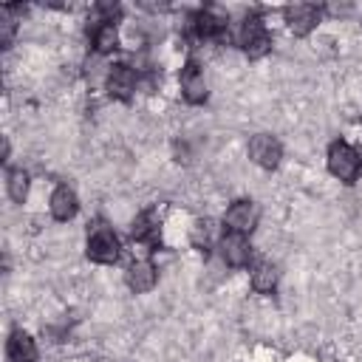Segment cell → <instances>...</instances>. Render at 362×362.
<instances>
[{
    "label": "cell",
    "instance_id": "1",
    "mask_svg": "<svg viewBox=\"0 0 362 362\" xmlns=\"http://www.w3.org/2000/svg\"><path fill=\"white\" fill-rule=\"evenodd\" d=\"M328 170H331L334 178H339L345 184H354L359 178V173H362V158L348 141L337 139L328 147Z\"/></svg>",
    "mask_w": 362,
    "mask_h": 362
},
{
    "label": "cell",
    "instance_id": "2",
    "mask_svg": "<svg viewBox=\"0 0 362 362\" xmlns=\"http://www.w3.org/2000/svg\"><path fill=\"white\" fill-rule=\"evenodd\" d=\"M238 42H240V48H243L252 59H257V57L269 54V48H272V34H269V28H266V23H263L260 17H246V20L240 23Z\"/></svg>",
    "mask_w": 362,
    "mask_h": 362
},
{
    "label": "cell",
    "instance_id": "3",
    "mask_svg": "<svg viewBox=\"0 0 362 362\" xmlns=\"http://www.w3.org/2000/svg\"><path fill=\"white\" fill-rule=\"evenodd\" d=\"M88 257L93 263H116L119 255H122V243H119V235L110 229V226H96L90 235H88Z\"/></svg>",
    "mask_w": 362,
    "mask_h": 362
},
{
    "label": "cell",
    "instance_id": "4",
    "mask_svg": "<svg viewBox=\"0 0 362 362\" xmlns=\"http://www.w3.org/2000/svg\"><path fill=\"white\" fill-rule=\"evenodd\" d=\"M249 158L263 170H274L280 164V158H283V147H280V141L274 136L257 133V136L249 139Z\"/></svg>",
    "mask_w": 362,
    "mask_h": 362
},
{
    "label": "cell",
    "instance_id": "5",
    "mask_svg": "<svg viewBox=\"0 0 362 362\" xmlns=\"http://www.w3.org/2000/svg\"><path fill=\"white\" fill-rule=\"evenodd\" d=\"M223 226H226V232L249 235V232L257 226V206H255L252 201H246V198L235 201V204L226 209V215H223Z\"/></svg>",
    "mask_w": 362,
    "mask_h": 362
},
{
    "label": "cell",
    "instance_id": "6",
    "mask_svg": "<svg viewBox=\"0 0 362 362\" xmlns=\"http://www.w3.org/2000/svg\"><path fill=\"white\" fill-rule=\"evenodd\" d=\"M221 257H223V263L232 266V269L249 266V260H252V243H249V235L226 232V235L221 238Z\"/></svg>",
    "mask_w": 362,
    "mask_h": 362
},
{
    "label": "cell",
    "instance_id": "7",
    "mask_svg": "<svg viewBox=\"0 0 362 362\" xmlns=\"http://www.w3.org/2000/svg\"><path fill=\"white\" fill-rule=\"evenodd\" d=\"M286 23L291 28V34L297 37H305L308 31H314V25L320 23V8L311 6V3H294V6H286Z\"/></svg>",
    "mask_w": 362,
    "mask_h": 362
},
{
    "label": "cell",
    "instance_id": "8",
    "mask_svg": "<svg viewBox=\"0 0 362 362\" xmlns=\"http://www.w3.org/2000/svg\"><path fill=\"white\" fill-rule=\"evenodd\" d=\"M107 93L113 96V99H130L133 96V90H136V71L130 68V65H124V62H116V65H110V71H107Z\"/></svg>",
    "mask_w": 362,
    "mask_h": 362
},
{
    "label": "cell",
    "instance_id": "9",
    "mask_svg": "<svg viewBox=\"0 0 362 362\" xmlns=\"http://www.w3.org/2000/svg\"><path fill=\"white\" fill-rule=\"evenodd\" d=\"M181 93L189 105H201L206 99V79H204V71L195 62H187L181 68Z\"/></svg>",
    "mask_w": 362,
    "mask_h": 362
},
{
    "label": "cell",
    "instance_id": "10",
    "mask_svg": "<svg viewBox=\"0 0 362 362\" xmlns=\"http://www.w3.org/2000/svg\"><path fill=\"white\" fill-rule=\"evenodd\" d=\"M156 280H158V272H156V266H153L150 260H133V263L127 266V272H124V283H127L136 294L150 291V288L156 286Z\"/></svg>",
    "mask_w": 362,
    "mask_h": 362
},
{
    "label": "cell",
    "instance_id": "11",
    "mask_svg": "<svg viewBox=\"0 0 362 362\" xmlns=\"http://www.w3.org/2000/svg\"><path fill=\"white\" fill-rule=\"evenodd\" d=\"M48 209H51V215H54L57 221H71V218L76 215V209H79V198H76V192H74L71 187L59 184V187L51 192Z\"/></svg>",
    "mask_w": 362,
    "mask_h": 362
},
{
    "label": "cell",
    "instance_id": "12",
    "mask_svg": "<svg viewBox=\"0 0 362 362\" xmlns=\"http://www.w3.org/2000/svg\"><path fill=\"white\" fill-rule=\"evenodd\" d=\"M6 354H8V362H34L37 345L25 331H11V337L6 342Z\"/></svg>",
    "mask_w": 362,
    "mask_h": 362
},
{
    "label": "cell",
    "instance_id": "13",
    "mask_svg": "<svg viewBox=\"0 0 362 362\" xmlns=\"http://www.w3.org/2000/svg\"><path fill=\"white\" fill-rule=\"evenodd\" d=\"M133 240L136 243H144V246H158V223L153 218V212H141L136 221H133Z\"/></svg>",
    "mask_w": 362,
    "mask_h": 362
},
{
    "label": "cell",
    "instance_id": "14",
    "mask_svg": "<svg viewBox=\"0 0 362 362\" xmlns=\"http://www.w3.org/2000/svg\"><path fill=\"white\" fill-rule=\"evenodd\" d=\"M249 280H252V288H255L257 294H272L274 286H277V269H274L269 260H260V263L252 266Z\"/></svg>",
    "mask_w": 362,
    "mask_h": 362
},
{
    "label": "cell",
    "instance_id": "15",
    "mask_svg": "<svg viewBox=\"0 0 362 362\" xmlns=\"http://www.w3.org/2000/svg\"><path fill=\"white\" fill-rule=\"evenodd\" d=\"M116 45H119L116 23H99L93 28V48H96V54H110V51H116Z\"/></svg>",
    "mask_w": 362,
    "mask_h": 362
},
{
    "label": "cell",
    "instance_id": "16",
    "mask_svg": "<svg viewBox=\"0 0 362 362\" xmlns=\"http://www.w3.org/2000/svg\"><path fill=\"white\" fill-rule=\"evenodd\" d=\"M6 187H8L11 201L23 204V201H25V195H28V173H25L23 167H11V170H8V175H6Z\"/></svg>",
    "mask_w": 362,
    "mask_h": 362
},
{
    "label": "cell",
    "instance_id": "17",
    "mask_svg": "<svg viewBox=\"0 0 362 362\" xmlns=\"http://www.w3.org/2000/svg\"><path fill=\"white\" fill-rule=\"evenodd\" d=\"M14 31H17V20L11 17V11H8V8H3V14H0V45H3V48H8V45H11Z\"/></svg>",
    "mask_w": 362,
    "mask_h": 362
},
{
    "label": "cell",
    "instance_id": "18",
    "mask_svg": "<svg viewBox=\"0 0 362 362\" xmlns=\"http://www.w3.org/2000/svg\"><path fill=\"white\" fill-rule=\"evenodd\" d=\"M96 11H99V23H113V20H119V14H122V8L116 6V3H99L96 6Z\"/></svg>",
    "mask_w": 362,
    "mask_h": 362
}]
</instances>
